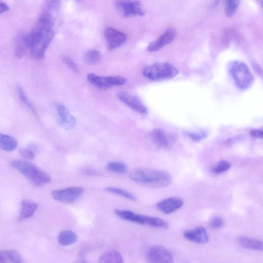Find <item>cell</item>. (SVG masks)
I'll use <instances>...</instances> for the list:
<instances>
[{"label": "cell", "instance_id": "obj_13", "mask_svg": "<svg viewBox=\"0 0 263 263\" xmlns=\"http://www.w3.org/2000/svg\"><path fill=\"white\" fill-rule=\"evenodd\" d=\"M115 214L122 220L151 226L153 217L137 214L134 212L124 210H116Z\"/></svg>", "mask_w": 263, "mask_h": 263}, {"label": "cell", "instance_id": "obj_18", "mask_svg": "<svg viewBox=\"0 0 263 263\" xmlns=\"http://www.w3.org/2000/svg\"><path fill=\"white\" fill-rule=\"evenodd\" d=\"M98 263H124V260L119 252L112 250L103 253L99 259Z\"/></svg>", "mask_w": 263, "mask_h": 263}, {"label": "cell", "instance_id": "obj_14", "mask_svg": "<svg viewBox=\"0 0 263 263\" xmlns=\"http://www.w3.org/2000/svg\"><path fill=\"white\" fill-rule=\"evenodd\" d=\"M184 205L183 201L179 198L173 197L165 199L156 204L157 209L166 214L178 211Z\"/></svg>", "mask_w": 263, "mask_h": 263}, {"label": "cell", "instance_id": "obj_7", "mask_svg": "<svg viewBox=\"0 0 263 263\" xmlns=\"http://www.w3.org/2000/svg\"><path fill=\"white\" fill-rule=\"evenodd\" d=\"M147 263H174L171 253L160 245L151 247L147 253Z\"/></svg>", "mask_w": 263, "mask_h": 263}, {"label": "cell", "instance_id": "obj_35", "mask_svg": "<svg viewBox=\"0 0 263 263\" xmlns=\"http://www.w3.org/2000/svg\"><path fill=\"white\" fill-rule=\"evenodd\" d=\"M250 135L254 139H262L263 137V132L262 129H252L250 132Z\"/></svg>", "mask_w": 263, "mask_h": 263}, {"label": "cell", "instance_id": "obj_15", "mask_svg": "<svg viewBox=\"0 0 263 263\" xmlns=\"http://www.w3.org/2000/svg\"><path fill=\"white\" fill-rule=\"evenodd\" d=\"M183 236L189 241L198 244H204L209 241V236L206 230L201 226L185 231Z\"/></svg>", "mask_w": 263, "mask_h": 263}, {"label": "cell", "instance_id": "obj_1", "mask_svg": "<svg viewBox=\"0 0 263 263\" xmlns=\"http://www.w3.org/2000/svg\"><path fill=\"white\" fill-rule=\"evenodd\" d=\"M129 177L138 184L151 188H165L172 183V178L168 173L146 168L133 170Z\"/></svg>", "mask_w": 263, "mask_h": 263}, {"label": "cell", "instance_id": "obj_11", "mask_svg": "<svg viewBox=\"0 0 263 263\" xmlns=\"http://www.w3.org/2000/svg\"><path fill=\"white\" fill-rule=\"evenodd\" d=\"M120 101L131 110L140 114L148 113V109L141 100L137 96L125 92H121L117 94Z\"/></svg>", "mask_w": 263, "mask_h": 263}, {"label": "cell", "instance_id": "obj_17", "mask_svg": "<svg viewBox=\"0 0 263 263\" xmlns=\"http://www.w3.org/2000/svg\"><path fill=\"white\" fill-rule=\"evenodd\" d=\"M38 207V204L34 201L28 200L22 201L19 220L22 221L31 217L37 210Z\"/></svg>", "mask_w": 263, "mask_h": 263}, {"label": "cell", "instance_id": "obj_2", "mask_svg": "<svg viewBox=\"0 0 263 263\" xmlns=\"http://www.w3.org/2000/svg\"><path fill=\"white\" fill-rule=\"evenodd\" d=\"M11 166L21 172L37 187H42L51 182V178L47 173L30 162L15 159L11 162Z\"/></svg>", "mask_w": 263, "mask_h": 263}, {"label": "cell", "instance_id": "obj_33", "mask_svg": "<svg viewBox=\"0 0 263 263\" xmlns=\"http://www.w3.org/2000/svg\"><path fill=\"white\" fill-rule=\"evenodd\" d=\"M61 60L65 65L72 71L76 74L79 73V69L75 62L72 59L67 56L62 55Z\"/></svg>", "mask_w": 263, "mask_h": 263}, {"label": "cell", "instance_id": "obj_28", "mask_svg": "<svg viewBox=\"0 0 263 263\" xmlns=\"http://www.w3.org/2000/svg\"><path fill=\"white\" fill-rule=\"evenodd\" d=\"M184 135L188 138L194 142H200L206 139L208 137V133L205 130H201L196 132V133H192V132L185 131Z\"/></svg>", "mask_w": 263, "mask_h": 263}, {"label": "cell", "instance_id": "obj_3", "mask_svg": "<svg viewBox=\"0 0 263 263\" xmlns=\"http://www.w3.org/2000/svg\"><path fill=\"white\" fill-rule=\"evenodd\" d=\"M230 74L239 88L245 90L249 88L254 81V77L250 69L244 62L235 61L229 67Z\"/></svg>", "mask_w": 263, "mask_h": 263}, {"label": "cell", "instance_id": "obj_12", "mask_svg": "<svg viewBox=\"0 0 263 263\" xmlns=\"http://www.w3.org/2000/svg\"><path fill=\"white\" fill-rule=\"evenodd\" d=\"M177 36V32L173 28H169L161 36L149 44L147 51L155 52L172 43Z\"/></svg>", "mask_w": 263, "mask_h": 263}, {"label": "cell", "instance_id": "obj_29", "mask_svg": "<svg viewBox=\"0 0 263 263\" xmlns=\"http://www.w3.org/2000/svg\"><path fill=\"white\" fill-rule=\"evenodd\" d=\"M106 190L108 192L119 195L120 196H121L129 200L135 201L136 200V198L134 194L121 188L115 187H108L106 189Z\"/></svg>", "mask_w": 263, "mask_h": 263}, {"label": "cell", "instance_id": "obj_25", "mask_svg": "<svg viewBox=\"0 0 263 263\" xmlns=\"http://www.w3.org/2000/svg\"><path fill=\"white\" fill-rule=\"evenodd\" d=\"M225 13L228 17H233L238 9L241 2L237 0H229L224 3Z\"/></svg>", "mask_w": 263, "mask_h": 263}, {"label": "cell", "instance_id": "obj_8", "mask_svg": "<svg viewBox=\"0 0 263 263\" xmlns=\"http://www.w3.org/2000/svg\"><path fill=\"white\" fill-rule=\"evenodd\" d=\"M81 187H71L53 191L52 196L55 200L65 204L75 202L83 193Z\"/></svg>", "mask_w": 263, "mask_h": 263}, {"label": "cell", "instance_id": "obj_4", "mask_svg": "<svg viewBox=\"0 0 263 263\" xmlns=\"http://www.w3.org/2000/svg\"><path fill=\"white\" fill-rule=\"evenodd\" d=\"M179 73L174 65L166 62H157L148 65L143 71V75L151 80H163L172 79Z\"/></svg>", "mask_w": 263, "mask_h": 263}, {"label": "cell", "instance_id": "obj_36", "mask_svg": "<svg viewBox=\"0 0 263 263\" xmlns=\"http://www.w3.org/2000/svg\"><path fill=\"white\" fill-rule=\"evenodd\" d=\"M10 7L6 3L0 2V15L8 11Z\"/></svg>", "mask_w": 263, "mask_h": 263}, {"label": "cell", "instance_id": "obj_24", "mask_svg": "<svg viewBox=\"0 0 263 263\" xmlns=\"http://www.w3.org/2000/svg\"><path fill=\"white\" fill-rule=\"evenodd\" d=\"M25 36L20 35L17 38L15 48V54L18 58L23 57L26 53L27 48L25 42Z\"/></svg>", "mask_w": 263, "mask_h": 263}, {"label": "cell", "instance_id": "obj_21", "mask_svg": "<svg viewBox=\"0 0 263 263\" xmlns=\"http://www.w3.org/2000/svg\"><path fill=\"white\" fill-rule=\"evenodd\" d=\"M78 237L73 232L65 231L60 233L58 236V242L62 246H70L77 242Z\"/></svg>", "mask_w": 263, "mask_h": 263}, {"label": "cell", "instance_id": "obj_10", "mask_svg": "<svg viewBox=\"0 0 263 263\" xmlns=\"http://www.w3.org/2000/svg\"><path fill=\"white\" fill-rule=\"evenodd\" d=\"M104 34L108 49L110 50L122 46L127 40V36L124 32L112 27L106 28Z\"/></svg>", "mask_w": 263, "mask_h": 263}, {"label": "cell", "instance_id": "obj_32", "mask_svg": "<svg viewBox=\"0 0 263 263\" xmlns=\"http://www.w3.org/2000/svg\"><path fill=\"white\" fill-rule=\"evenodd\" d=\"M61 6V2L60 1H48L45 5V11L50 13L56 12L59 10Z\"/></svg>", "mask_w": 263, "mask_h": 263}, {"label": "cell", "instance_id": "obj_34", "mask_svg": "<svg viewBox=\"0 0 263 263\" xmlns=\"http://www.w3.org/2000/svg\"><path fill=\"white\" fill-rule=\"evenodd\" d=\"M20 155L24 158L34 159L35 158L34 152L29 149H22L20 151Z\"/></svg>", "mask_w": 263, "mask_h": 263}, {"label": "cell", "instance_id": "obj_31", "mask_svg": "<svg viewBox=\"0 0 263 263\" xmlns=\"http://www.w3.org/2000/svg\"><path fill=\"white\" fill-rule=\"evenodd\" d=\"M224 226V221L220 217H215L212 219L209 224V227L213 230L222 228Z\"/></svg>", "mask_w": 263, "mask_h": 263}, {"label": "cell", "instance_id": "obj_9", "mask_svg": "<svg viewBox=\"0 0 263 263\" xmlns=\"http://www.w3.org/2000/svg\"><path fill=\"white\" fill-rule=\"evenodd\" d=\"M116 8L119 10L125 17L143 16L145 15L141 3L138 1H117L115 2Z\"/></svg>", "mask_w": 263, "mask_h": 263}, {"label": "cell", "instance_id": "obj_19", "mask_svg": "<svg viewBox=\"0 0 263 263\" xmlns=\"http://www.w3.org/2000/svg\"><path fill=\"white\" fill-rule=\"evenodd\" d=\"M18 146L17 141L13 137L0 134V149L11 152L15 150Z\"/></svg>", "mask_w": 263, "mask_h": 263}, {"label": "cell", "instance_id": "obj_27", "mask_svg": "<svg viewBox=\"0 0 263 263\" xmlns=\"http://www.w3.org/2000/svg\"><path fill=\"white\" fill-rule=\"evenodd\" d=\"M107 168L110 171L118 174L125 173L128 170L127 167L125 164L115 161L109 162Z\"/></svg>", "mask_w": 263, "mask_h": 263}, {"label": "cell", "instance_id": "obj_37", "mask_svg": "<svg viewBox=\"0 0 263 263\" xmlns=\"http://www.w3.org/2000/svg\"><path fill=\"white\" fill-rule=\"evenodd\" d=\"M0 263H7L6 259L2 253L1 251H0Z\"/></svg>", "mask_w": 263, "mask_h": 263}, {"label": "cell", "instance_id": "obj_20", "mask_svg": "<svg viewBox=\"0 0 263 263\" xmlns=\"http://www.w3.org/2000/svg\"><path fill=\"white\" fill-rule=\"evenodd\" d=\"M239 243L243 248L252 250H262V242L261 241L251 239L247 237H241Z\"/></svg>", "mask_w": 263, "mask_h": 263}, {"label": "cell", "instance_id": "obj_38", "mask_svg": "<svg viewBox=\"0 0 263 263\" xmlns=\"http://www.w3.org/2000/svg\"><path fill=\"white\" fill-rule=\"evenodd\" d=\"M74 263H89L84 259H78L76 260Z\"/></svg>", "mask_w": 263, "mask_h": 263}, {"label": "cell", "instance_id": "obj_30", "mask_svg": "<svg viewBox=\"0 0 263 263\" xmlns=\"http://www.w3.org/2000/svg\"><path fill=\"white\" fill-rule=\"evenodd\" d=\"M231 164L230 162L223 160L217 162L212 168V172L216 174H220L223 173L231 168Z\"/></svg>", "mask_w": 263, "mask_h": 263}, {"label": "cell", "instance_id": "obj_16", "mask_svg": "<svg viewBox=\"0 0 263 263\" xmlns=\"http://www.w3.org/2000/svg\"><path fill=\"white\" fill-rule=\"evenodd\" d=\"M57 112L60 123L67 129H71L75 126L76 121L69 109L64 105L58 104L57 106Z\"/></svg>", "mask_w": 263, "mask_h": 263}, {"label": "cell", "instance_id": "obj_6", "mask_svg": "<svg viewBox=\"0 0 263 263\" xmlns=\"http://www.w3.org/2000/svg\"><path fill=\"white\" fill-rule=\"evenodd\" d=\"M148 138L156 147L162 149H170L175 142V137L172 134L160 128L152 130L148 134Z\"/></svg>", "mask_w": 263, "mask_h": 263}, {"label": "cell", "instance_id": "obj_5", "mask_svg": "<svg viewBox=\"0 0 263 263\" xmlns=\"http://www.w3.org/2000/svg\"><path fill=\"white\" fill-rule=\"evenodd\" d=\"M87 80L92 85L101 90H107L115 86L124 85L126 80L125 78L119 76H101L93 73L87 75Z\"/></svg>", "mask_w": 263, "mask_h": 263}, {"label": "cell", "instance_id": "obj_26", "mask_svg": "<svg viewBox=\"0 0 263 263\" xmlns=\"http://www.w3.org/2000/svg\"><path fill=\"white\" fill-rule=\"evenodd\" d=\"M102 55L100 51L95 50L86 52L84 56L85 61L90 64H95L101 59Z\"/></svg>", "mask_w": 263, "mask_h": 263}, {"label": "cell", "instance_id": "obj_23", "mask_svg": "<svg viewBox=\"0 0 263 263\" xmlns=\"http://www.w3.org/2000/svg\"><path fill=\"white\" fill-rule=\"evenodd\" d=\"M6 261L9 260L11 263H24L21 255L16 250L9 249L1 251Z\"/></svg>", "mask_w": 263, "mask_h": 263}, {"label": "cell", "instance_id": "obj_22", "mask_svg": "<svg viewBox=\"0 0 263 263\" xmlns=\"http://www.w3.org/2000/svg\"><path fill=\"white\" fill-rule=\"evenodd\" d=\"M19 97L22 104L35 115H37V111L33 104L26 96L22 87L18 85L17 87Z\"/></svg>", "mask_w": 263, "mask_h": 263}]
</instances>
